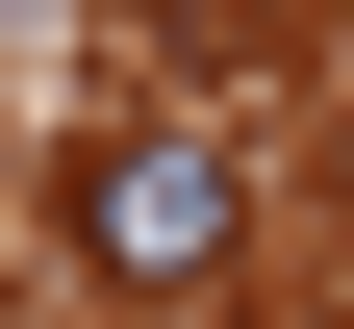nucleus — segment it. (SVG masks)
Returning a JSON list of instances; mask_svg holds the SVG:
<instances>
[{
  "label": "nucleus",
  "mask_w": 354,
  "mask_h": 329,
  "mask_svg": "<svg viewBox=\"0 0 354 329\" xmlns=\"http://www.w3.org/2000/svg\"><path fill=\"white\" fill-rule=\"evenodd\" d=\"M228 228H253V177L203 152V127H102V152H76V254H102L127 304H203Z\"/></svg>",
  "instance_id": "nucleus-1"
}]
</instances>
